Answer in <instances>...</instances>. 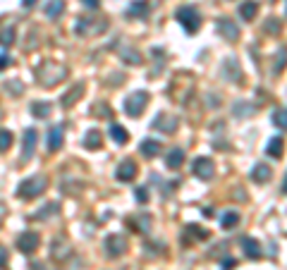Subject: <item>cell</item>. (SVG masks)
Here are the masks:
<instances>
[{"mask_svg": "<svg viewBox=\"0 0 287 270\" xmlns=\"http://www.w3.org/2000/svg\"><path fill=\"white\" fill-rule=\"evenodd\" d=\"M65 77H67V67L60 65V62H53V60L39 65V70H36V79H39V84L43 86V89H53V86H58Z\"/></svg>", "mask_w": 287, "mask_h": 270, "instance_id": "cell-1", "label": "cell"}, {"mask_svg": "<svg viewBox=\"0 0 287 270\" xmlns=\"http://www.w3.org/2000/svg\"><path fill=\"white\" fill-rule=\"evenodd\" d=\"M46 189H48V177H46V175H31V177H27V180L20 182V187H17V196H20L22 201H29V199L41 196Z\"/></svg>", "mask_w": 287, "mask_h": 270, "instance_id": "cell-2", "label": "cell"}, {"mask_svg": "<svg viewBox=\"0 0 287 270\" xmlns=\"http://www.w3.org/2000/svg\"><path fill=\"white\" fill-rule=\"evenodd\" d=\"M175 17H177V22L182 24V29L187 31V34H197L199 27H201V15H199V10L194 5H182V8H177Z\"/></svg>", "mask_w": 287, "mask_h": 270, "instance_id": "cell-3", "label": "cell"}, {"mask_svg": "<svg viewBox=\"0 0 287 270\" xmlns=\"http://www.w3.org/2000/svg\"><path fill=\"white\" fill-rule=\"evenodd\" d=\"M146 105H149V93L146 91H134L129 98H125V112L129 117H139Z\"/></svg>", "mask_w": 287, "mask_h": 270, "instance_id": "cell-4", "label": "cell"}, {"mask_svg": "<svg viewBox=\"0 0 287 270\" xmlns=\"http://www.w3.org/2000/svg\"><path fill=\"white\" fill-rule=\"evenodd\" d=\"M127 239L122 237V234H108L106 241H103V251H106V256L108 258H120L125 251H127Z\"/></svg>", "mask_w": 287, "mask_h": 270, "instance_id": "cell-5", "label": "cell"}, {"mask_svg": "<svg viewBox=\"0 0 287 270\" xmlns=\"http://www.w3.org/2000/svg\"><path fill=\"white\" fill-rule=\"evenodd\" d=\"M192 172L197 175L199 180H213V175H216V165H213V160L206 158V156H201V158H197L194 163H192Z\"/></svg>", "mask_w": 287, "mask_h": 270, "instance_id": "cell-6", "label": "cell"}, {"mask_svg": "<svg viewBox=\"0 0 287 270\" xmlns=\"http://www.w3.org/2000/svg\"><path fill=\"white\" fill-rule=\"evenodd\" d=\"M220 74L225 77L228 81L232 84H242L244 81V74H242V67H239V62L235 58H228V60L223 62V67H220Z\"/></svg>", "mask_w": 287, "mask_h": 270, "instance_id": "cell-7", "label": "cell"}, {"mask_svg": "<svg viewBox=\"0 0 287 270\" xmlns=\"http://www.w3.org/2000/svg\"><path fill=\"white\" fill-rule=\"evenodd\" d=\"M39 244H41V237L36 232H22L20 237H17V249L22 253H34V251L39 249Z\"/></svg>", "mask_w": 287, "mask_h": 270, "instance_id": "cell-8", "label": "cell"}, {"mask_svg": "<svg viewBox=\"0 0 287 270\" xmlns=\"http://www.w3.org/2000/svg\"><path fill=\"white\" fill-rule=\"evenodd\" d=\"M106 29H108V22H106V20H101L99 24L93 27V24H91V20H84V17H81V20H77V27H74V31H77L79 36H91V34H101V31H106Z\"/></svg>", "mask_w": 287, "mask_h": 270, "instance_id": "cell-9", "label": "cell"}, {"mask_svg": "<svg viewBox=\"0 0 287 270\" xmlns=\"http://www.w3.org/2000/svg\"><path fill=\"white\" fill-rule=\"evenodd\" d=\"M151 127L158 131H165V134H172V131L177 129V117H172V115H156V120L151 122Z\"/></svg>", "mask_w": 287, "mask_h": 270, "instance_id": "cell-10", "label": "cell"}, {"mask_svg": "<svg viewBox=\"0 0 287 270\" xmlns=\"http://www.w3.org/2000/svg\"><path fill=\"white\" fill-rule=\"evenodd\" d=\"M137 163L134 160H122L118 165V170H115V177H118V182H132L134 177H137Z\"/></svg>", "mask_w": 287, "mask_h": 270, "instance_id": "cell-11", "label": "cell"}, {"mask_svg": "<svg viewBox=\"0 0 287 270\" xmlns=\"http://www.w3.org/2000/svg\"><path fill=\"white\" fill-rule=\"evenodd\" d=\"M218 31L225 41H237L239 39V27L232 20H228V17H220L218 20Z\"/></svg>", "mask_w": 287, "mask_h": 270, "instance_id": "cell-12", "label": "cell"}, {"mask_svg": "<svg viewBox=\"0 0 287 270\" xmlns=\"http://www.w3.org/2000/svg\"><path fill=\"white\" fill-rule=\"evenodd\" d=\"M36 139H39V131L36 129H27L24 131V146H22V160H29L36 151Z\"/></svg>", "mask_w": 287, "mask_h": 270, "instance_id": "cell-13", "label": "cell"}, {"mask_svg": "<svg viewBox=\"0 0 287 270\" xmlns=\"http://www.w3.org/2000/svg\"><path fill=\"white\" fill-rule=\"evenodd\" d=\"M242 249L247 253V258H251V260H258L263 256V249H261L258 239H254V237H242Z\"/></svg>", "mask_w": 287, "mask_h": 270, "instance_id": "cell-14", "label": "cell"}, {"mask_svg": "<svg viewBox=\"0 0 287 270\" xmlns=\"http://www.w3.org/2000/svg\"><path fill=\"white\" fill-rule=\"evenodd\" d=\"M184 241H206L208 237H211V232L206 230V227H201V225H194V222H192V225H187V227H184Z\"/></svg>", "mask_w": 287, "mask_h": 270, "instance_id": "cell-15", "label": "cell"}, {"mask_svg": "<svg viewBox=\"0 0 287 270\" xmlns=\"http://www.w3.org/2000/svg\"><path fill=\"white\" fill-rule=\"evenodd\" d=\"M62 134H65V127H62V124H55V127L48 131V137H46V149L60 151V146H62Z\"/></svg>", "mask_w": 287, "mask_h": 270, "instance_id": "cell-16", "label": "cell"}, {"mask_svg": "<svg viewBox=\"0 0 287 270\" xmlns=\"http://www.w3.org/2000/svg\"><path fill=\"white\" fill-rule=\"evenodd\" d=\"M139 151H141V156H146V158H156V156H160V151H163V144L156 139H144L139 144Z\"/></svg>", "mask_w": 287, "mask_h": 270, "instance_id": "cell-17", "label": "cell"}, {"mask_svg": "<svg viewBox=\"0 0 287 270\" xmlns=\"http://www.w3.org/2000/svg\"><path fill=\"white\" fill-rule=\"evenodd\" d=\"M270 177H273V170L268 168L266 163H258V165L251 168V180L256 184H266V182H270Z\"/></svg>", "mask_w": 287, "mask_h": 270, "instance_id": "cell-18", "label": "cell"}, {"mask_svg": "<svg viewBox=\"0 0 287 270\" xmlns=\"http://www.w3.org/2000/svg\"><path fill=\"white\" fill-rule=\"evenodd\" d=\"M81 96H84V84H74V86H72V89H69L65 96H62V100H60V103H62V108H72V105H74V103H77Z\"/></svg>", "mask_w": 287, "mask_h": 270, "instance_id": "cell-19", "label": "cell"}, {"mask_svg": "<svg viewBox=\"0 0 287 270\" xmlns=\"http://www.w3.org/2000/svg\"><path fill=\"white\" fill-rule=\"evenodd\" d=\"M84 149L86 151H99L101 149V144H103V134H101L99 129H89L86 134H84Z\"/></svg>", "mask_w": 287, "mask_h": 270, "instance_id": "cell-20", "label": "cell"}, {"mask_svg": "<svg viewBox=\"0 0 287 270\" xmlns=\"http://www.w3.org/2000/svg\"><path fill=\"white\" fill-rule=\"evenodd\" d=\"M149 10H151L149 0H134V3L127 8V17H146Z\"/></svg>", "mask_w": 287, "mask_h": 270, "instance_id": "cell-21", "label": "cell"}, {"mask_svg": "<svg viewBox=\"0 0 287 270\" xmlns=\"http://www.w3.org/2000/svg\"><path fill=\"white\" fill-rule=\"evenodd\" d=\"M58 210H60V203H55V201H53V203H46V206H41V208L31 215V220H48Z\"/></svg>", "mask_w": 287, "mask_h": 270, "instance_id": "cell-22", "label": "cell"}, {"mask_svg": "<svg viewBox=\"0 0 287 270\" xmlns=\"http://www.w3.org/2000/svg\"><path fill=\"white\" fill-rule=\"evenodd\" d=\"M256 12H258V3H256V0H244V3L239 5V17H242V20L251 22L254 17H256Z\"/></svg>", "mask_w": 287, "mask_h": 270, "instance_id": "cell-23", "label": "cell"}, {"mask_svg": "<svg viewBox=\"0 0 287 270\" xmlns=\"http://www.w3.org/2000/svg\"><path fill=\"white\" fill-rule=\"evenodd\" d=\"M182 163H184V151H182V149H172L168 156H165V165H168L170 170L182 168Z\"/></svg>", "mask_w": 287, "mask_h": 270, "instance_id": "cell-24", "label": "cell"}, {"mask_svg": "<svg viewBox=\"0 0 287 270\" xmlns=\"http://www.w3.org/2000/svg\"><path fill=\"white\" fill-rule=\"evenodd\" d=\"M127 225H129V227H132L134 232H141V234H144V232H149V230H151V218H149V215H139V218H129Z\"/></svg>", "mask_w": 287, "mask_h": 270, "instance_id": "cell-25", "label": "cell"}, {"mask_svg": "<svg viewBox=\"0 0 287 270\" xmlns=\"http://www.w3.org/2000/svg\"><path fill=\"white\" fill-rule=\"evenodd\" d=\"M31 112H34V117L43 120V117H48L50 112H53V105H50V103H41V100H34V103H31Z\"/></svg>", "mask_w": 287, "mask_h": 270, "instance_id": "cell-26", "label": "cell"}, {"mask_svg": "<svg viewBox=\"0 0 287 270\" xmlns=\"http://www.w3.org/2000/svg\"><path fill=\"white\" fill-rule=\"evenodd\" d=\"M266 156H270V158H275V160L282 158V139H280V137H275V139L268 141Z\"/></svg>", "mask_w": 287, "mask_h": 270, "instance_id": "cell-27", "label": "cell"}, {"mask_svg": "<svg viewBox=\"0 0 287 270\" xmlns=\"http://www.w3.org/2000/svg\"><path fill=\"white\" fill-rule=\"evenodd\" d=\"M237 222H239V213H237V210H225V213L220 215V227H225V230H232Z\"/></svg>", "mask_w": 287, "mask_h": 270, "instance_id": "cell-28", "label": "cell"}, {"mask_svg": "<svg viewBox=\"0 0 287 270\" xmlns=\"http://www.w3.org/2000/svg\"><path fill=\"white\" fill-rule=\"evenodd\" d=\"M110 137H113V141H115V144H120V146H122V144H127V141H129V131L125 129L122 124H113V127H110Z\"/></svg>", "mask_w": 287, "mask_h": 270, "instance_id": "cell-29", "label": "cell"}, {"mask_svg": "<svg viewBox=\"0 0 287 270\" xmlns=\"http://www.w3.org/2000/svg\"><path fill=\"white\" fill-rule=\"evenodd\" d=\"M67 256H69L67 241H62V239H55V241H53V258H55V260H65Z\"/></svg>", "mask_w": 287, "mask_h": 270, "instance_id": "cell-30", "label": "cell"}, {"mask_svg": "<svg viewBox=\"0 0 287 270\" xmlns=\"http://www.w3.org/2000/svg\"><path fill=\"white\" fill-rule=\"evenodd\" d=\"M65 10V0H50L48 5H46V17H50V20H55V17H60V12Z\"/></svg>", "mask_w": 287, "mask_h": 270, "instance_id": "cell-31", "label": "cell"}, {"mask_svg": "<svg viewBox=\"0 0 287 270\" xmlns=\"http://www.w3.org/2000/svg\"><path fill=\"white\" fill-rule=\"evenodd\" d=\"M254 110H256V105L244 103V100H239V103H235V105H232V112H235V115H239V117H249Z\"/></svg>", "mask_w": 287, "mask_h": 270, "instance_id": "cell-32", "label": "cell"}, {"mask_svg": "<svg viewBox=\"0 0 287 270\" xmlns=\"http://www.w3.org/2000/svg\"><path fill=\"white\" fill-rule=\"evenodd\" d=\"M120 55H122L129 65H141V60H144V58H141V53L134 50V48H122V50H120Z\"/></svg>", "mask_w": 287, "mask_h": 270, "instance_id": "cell-33", "label": "cell"}, {"mask_svg": "<svg viewBox=\"0 0 287 270\" xmlns=\"http://www.w3.org/2000/svg\"><path fill=\"white\" fill-rule=\"evenodd\" d=\"M12 43H15V29L12 27L0 29V46H12Z\"/></svg>", "mask_w": 287, "mask_h": 270, "instance_id": "cell-34", "label": "cell"}, {"mask_svg": "<svg viewBox=\"0 0 287 270\" xmlns=\"http://www.w3.org/2000/svg\"><path fill=\"white\" fill-rule=\"evenodd\" d=\"M12 131L10 129H0V153H3V151H8L12 146Z\"/></svg>", "mask_w": 287, "mask_h": 270, "instance_id": "cell-35", "label": "cell"}, {"mask_svg": "<svg viewBox=\"0 0 287 270\" xmlns=\"http://www.w3.org/2000/svg\"><path fill=\"white\" fill-rule=\"evenodd\" d=\"M273 124H275L280 131H285L287 122H285V108H277L275 112H273Z\"/></svg>", "mask_w": 287, "mask_h": 270, "instance_id": "cell-36", "label": "cell"}, {"mask_svg": "<svg viewBox=\"0 0 287 270\" xmlns=\"http://www.w3.org/2000/svg\"><path fill=\"white\" fill-rule=\"evenodd\" d=\"M134 199H137L139 203H146V201H149V189H146V187H137V189H134Z\"/></svg>", "mask_w": 287, "mask_h": 270, "instance_id": "cell-37", "label": "cell"}, {"mask_svg": "<svg viewBox=\"0 0 287 270\" xmlns=\"http://www.w3.org/2000/svg\"><path fill=\"white\" fill-rule=\"evenodd\" d=\"M266 31H270V34H277V31H280V22H277V20H268L266 22Z\"/></svg>", "mask_w": 287, "mask_h": 270, "instance_id": "cell-38", "label": "cell"}, {"mask_svg": "<svg viewBox=\"0 0 287 270\" xmlns=\"http://www.w3.org/2000/svg\"><path fill=\"white\" fill-rule=\"evenodd\" d=\"M8 268V249L5 246H0V270Z\"/></svg>", "mask_w": 287, "mask_h": 270, "instance_id": "cell-39", "label": "cell"}, {"mask_svg": "<svg viewBox=\"0 0 287 270\" xmlns=\"http://www.w3.org/2000/svg\"><path fill=\"white\" fill-rule=\"evenodd\" d=\"M96 112H101L103 117H113V110H110L108 105H103V103H101V105H96Z\"/></svg>", "mask_w": 287, "mask_h": 270, "instance_id": "cell-40", "label": "cell"}, {"mask_svg": "<svg viewBox=\"0 0 287 270\" xmlns=\"http://www.w3.org/2000/svg\"><path fill=\"white\" fill-rule=\"evenodd\" d=\"M81 3H84L89 10H99L101 8V0H81Z\"/></svg>", "mask_w": 287, "mask_h": 270, "instance_id": "cell-41", "label": "cell"}, {"mask_svg": "<svg viewBox=\"0 0 287 270\" xmlns=\"http://www.w3.org/2000/svg\"><path fill=\"white\" fill-rule=\"evenodd\" d=\"M10 62H12V58H10V55H5V53H3V55H0V70H5V67H8Z\"/></svg>", "mask_w": 287, "mask_h": 270, "instance_id": "cell-42", "label": "cell"}, {"mask_svg": "<svg viewBox=\"0 0 287 270\" xmlns=\"http://www.w3.org/2000/svg\"><path fill=\"white\" fill-rule=\"evenodd\" d=\"M232 199H237V201H247V191H244V189H237L235 194H232Z\"/></svg>", "mask_w": 287, "mask_h": 270, "instance_id": "cell-43", "label": "cell"}, {"mask_svg": "<svg viewBox=\"0 0 287 270\" xmlns=\"http://www.w3.org/2000/svg\"><path fill=\"white\" fill-rule=\"evenodd\" d=\"M29 270H48V268H46L43 263H39V260H34V263L29 265Z\"/></svg>", "mask_w": 287, "mask_h": 270, "instance_id": "cell-44", "label": "cell"}, {"mask_svg": "<svg viewBox=\"0 0 287 270\" xmlns=\"http://www.w3.org/2000/svg\"><path fill=\"white\" fill-rule=\"evenodd\" d=\"M36 3H39V0H22V5H24V8H34Z\"/></svg>", "mask_w": 287, "mask_h": 270, "instance_id": "cell-45", "label": "cell"}, {"mask_svg": "<svg viewBox=\"0 0 287 270\" xmlns=\"http://www.w3.org/2000/svg\"><path fill=\"white\" fill-rule=\"evenodd\" d=\"M204 215H206V218H213L216 213H213V208H206V210H204Z\"/></svg>", "mask_w": 287, "mask_h": 270, "instance_id": "cell-46", "label": "cell"}]
</instances>
